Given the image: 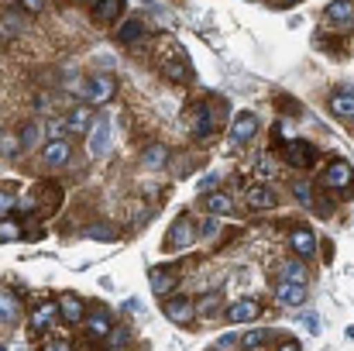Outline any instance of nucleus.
Returning <instances> with one entry per match:
<instances>
[{"mask_svg": "<svg viewBox=\"0 0 354 351\" xmlns=\"http://www.w3.org/2000/svg\"><path fill=\"white\" fill-rule=\"evenodd\" d=\"M114 93H118V80H114L111 73H97V76H90V80L83 83V90H80V97H86L93 107H97V104H111Z\"/></svg>", "mask_w": 354, "mask_h": 351, "instance_id": "obj_1", "label": "nucleus"}, {"mask_svg": "<svg viewBox=\"0 0 354 351\" xmlns=\"http://www.w3.org/2000/svg\"><path fill=\"white\" fill-rule=\"evenodd\" d=\"M286 162H289L292 169H313V165H317V145L306 141V138L286 141Z\"/></svg>", "mask_w": 354, "mask_h": 351, "instance_id": "obj_2", "label": "nucleus"}, {"mask_svg": "<svg viewBox=\"0 0 354 351\" xmlns=\"http://www.w3.org/2000/svg\"><path fill=\"white\" fill-rule=\"evenodd\" d=\"M86 138H90V141H86L90 159H104V155L111 152V117L97 114V120H93V131H90Z\"/></svg>", "mask_w": 354, "mask_h": 351, "instance_id": "obj_3", "label": "nucleus"}, {"mask_svg": "<svg viewBox=\"0 0 354 351\" xmlns=\"http://www.w3.org/2000/svg\"><path fill=\"white\" fill-rule=\"evenodd\" d=\"M320 183H324L327 190H351V186H354V169H351V162H344V159H334V162H330V165L324 169Z\"/></svg>", "mask_w": 354, "mask_h": 351, "instance_id": "obj_4", "label": "nucleus"}, {"mask_svg": "<svg viewBox=\"0 0 354 351\" xmlns=\"http://www.w3.org/2000/svg\"><path fill=\"white\" fill-rule=\"evenodd\" d=\"M196 237H200V234H196L193 217H189V214H179V217L172 221L169 234H165V244H169V248H189Z\"/></svg>", "mask_w": 354, "mask_h": 351, "instance_id": "obj_5", "label": "nucleus"}, {"mask_svg": "<svg viewBox=\"0 0 354 351\" xmlns=\"http://www.w3.org/2000/svg\"><path fill=\"white\" fill-rule=\"evenodd\" d=\"M162 310H165V317H169L172 324H179V327H186V324L196 321V303L186 300V296H169V300L162 303Z\"/></svg>", "mask_w": 354, "mask_h": 351, "instance_id": "obj_6", "label": "nucleus"}, {"mask_svg": "<svg viewBox=\"0 0 354 351\" xmlns=\"http://www.w3.org/2000/svg\"><path fill=\"white\" fill-rule=\"evenodd\" d=\"M186 120H189V134H193V138H200V141H203V138H210V134L217 131V117L210 114V107H207V104H196V107L189 111Z\"/></svg>", "mask_w": 354, "mask_h": 351, "instance_id": "obj_7", "label": "nucleus"}, {"mask_svg": "<svg viewBox=\"0 0 354 351\" xmlns=\"http://www.w3.org/2000/svg\"><path fill=\"white\" fill-rule=\"evenodd\" d=\"M224 317H227L231 324H251V321H258V317H261V303H258V300H251V296L234 300L231 307H224Z\"/></svg>", "mask_w": 354, "mask_h": 351, "instance_id": "obj_8", "label": "nucleus"}, {"mask_svg": "<svg viewBox=\"0 0 354 351\" xmlns=\"http://www.w3.org/2000/svg\"><path fill=\"white\" fill-rule=\"evenodd\" d=\"M162 73H165L172 83H189V80H193V69H189V62H186V52H183V48H176L172 55H165V59H162Z\"/></svg>", "mask_w": 354, "mask_h": 351, "instance_id": "obj_9", "label": "nucleus"}, {"mask_svg": "<svg viewBox=\"0 0 354 351\" xmlns=\"http://www.w3.org/2000/svg\"><path fill=\"white\" fill-rule=\"evenodd\" d=\"M83 324H86V334H90V338H100V341H104V338H111V331H114V317H111V310H107V307L90 310Z\"/></svg>", "mask_w": 354, "mask_h": 351, "instance_id": "obj_10", "label": "nucleus"}, {"mask_svg": "<svg viewBox=\"0 0 354 351\" xmlns=\"http://www.w3.org/2000/svg\"><path fill=\"white\" fill-rule=\"evenodd\" d=\"M62 317H59V303H41V307H35L31 310V331L35 334H45V331H52L55 324H59Z\"/></svg>", "mask_w": 354, "mask_h": 351, "instance_id": "obj_11", "label": "nucleus"}, {"mask_svg": "<svg viewBox=\"0 0 354 351\" xmlns=\"http://www.w3.org/2000/svg\"><path fill=\"white\" fill-rule=\"evenodd\" d=\"M289 248H292L299 258H313V255H317V234L310 231V228H303V224H296V228L289 231Z\"/></svg>", "mask_w": 354, "mask_h": 351, "instance_id": "obj_12", "label": "nucleus"}, {"mask_svg": "<svg viewBox=\"0 0 354 351\" xmlns=\"http://www.w3.org/2000/svg\"><path fill=\"white\" fill-rule=\"evenodd\" d=\"M93 120H97L93 107L80 104V107H73V111L66 114V131H69V134H90V131H93Z\"/></svg>", "mask_w": 354, "mask_h": 351, "instance_id": "obj_13", "label": "nucleus"}, {"mask_svg": "<svg viewBox=\"0 0 354 351\" xmlns=\"http://www.w3.org/2000/svg\"><path fill=\"white\" fill-rule=\"evenodd\" d=\"M258 134V117L251 114V111H244V114L234 117V124H231V145H248L251 138Z\"/></svg>", "mask_w": 354, "mask_h": 351, "instance_id": "obj_14", "label": "nucleus"}, {"mask_svg": "<svg viewBox=\"0 0 354 351\" xmlns=\"http://www.w3.org/2000/svg\"><path fill=\"white\" fill-rule=\"evenodd\" d=\"M327 107L334 117H344V120H354V87H341L327 97Z\"/></svg>", "mask_w": 354, "mask_h": 351, "instance_id": "obj_15", "label": "nucleus"}, {"mask_svg": "<svg viewBox=\"0 0 354 351\" xmlns=\"http://www.w3.org/2000/svg\"><path fill=\"white\" fill-rule=\"evenodd\" d=\"M148 279H151V293L165 296V293L179 282V272H176V265H151Z\"/></svg>", "mask_w": 354, "mask_h": 351, "instance_id": "obj_16", "label": "nucleus"}, {"mask_svg": "<svg viewBox=\"0 0 354 351\" xmlns=\"http://www.w3.org/2000/svg\"><path fill=\"white\" fill-rule=\"evenodd\" d=\"M306 296H310V289H306L303 282H279V286H275L279 307H303Z\"/></svg>", "mask_w": 354, "mask_h": 351, "instance_id": "obj_17", "label": "nucleus"}, {"mask_svg": "<svg viewBox=\"0 0 354 351\" xmlns=\"http://www.w3.org/2000/svg\"><path fill=\"white\" fill-rule=\"evenodd\" d=\"M69 159H73V145H69V138H66V141H48V145L41 148V162L52 165V169L66 165Z\"/></svg>", "mask_w": 354, "mask_h": 351, "instance_id": "obj_18", "label": "nucleus"}, {"mask_svg": "<svg viewBox=\"0 0 354 351\" xmlns=\"http://www.w3.org/2000/svg\"><path fill=\"white\" fill-rule=\"evenodd\" d=\"M244 204H248L251 210H272V207L279 204V197H275L272 186H251V190L244 193Z\"/></svg>", "mask_w": 354, "mask_h": 351, "instance_id": "obj_19", "label": "nucleus"}, {"mask_svg": "<svg viewBox=\"0 0 354 351\" xmlns=\"http://www.w3.org/2000/svg\"><path fill=\"white\" fill-rule=\"evenodd\" d=\"M59 317H62L66 324H83V321H86V307H83V300L73 296V293H66V296L59 300Z\"/></svg>", "mask_w": 354, "mask_h": 351, "instance_id": "obj_20", "label": "nucleus"}, {"mask_svg": "<svg viewBox=\"0 0 354 351\" xmlns=\"http://www.w3.org/2000/svg\"><path fill=\"white\" fill-rule=\"evenodd\" d=\"M145 35H148L145 17H127V21L118 28V42H124V45H134V42H141Z\"/></svg>", "mask_w": 354, "mask_h": 351, "instance_id": "obj_21", "label": "nucleus"}, {"mask_svg": "<svg viewBox=\"0 0 354 351\" xmlns=\"http://www.w3.org/2000/svg\"><path fill=\"white\" fill-rule=\"evenodd\" d=\"M203 207L210 210V217H231L234 214V200L227 197V193H207V200H203Z\"/></svg>", "mask_w": 354, "mask_h": 351, "instance_id": "obj_22", "label": "nucleus"}, {"mask_svg": "<svg viewBox=\"0 0 354 351\" xmlns=\"http://www.w3.org/2000/svg\"><path fill=\"white\" fill-rule=\"evenodd\" d=\"M221 307H224V293H221V289H210L207 296H200V300H196V317L214 321V317L221 314Z\"/></svg>", "mask_w": 354, "mask_h": 351, "instance_id": "obj_23", "label": "nucleus"}, {"mask_svg": "<svg viewBox=\"0 0 354 351\" xmlns=\"http://www.w3.org/2000/svg\"><path fill=\"white\" fill-rule=\"evenodd\" d=\"M120 14H124V0H100V3H93V21L97 24H111V21H118Z\"/></svg>", "mask_w": 354, "mask_h": 351, "instance_id": "obj_24", "label": "nucleus"}, {"mask_svg": "<svg viewBox=\"0 0 354 351\" xmlns=\"http://www.w3.org/2000/svg\"><path fill=\"white\" fill-rule=\"evenodd\" d=\"M327 17H330L334 24H351L354 21V3H341V0L327 3Z\"/></svg>", "mask_w": 354, "mask_h": 351, "instance_id": "obj_25", "label": "nucleus"}, {"mask_svg": "<svg viewBox=\"0 0 354 351\" xmlns=\"http://www.w3.org/2000/svg\"><path fill=\"white\" fill-rule=\"evenodd\" d=\"M165 159H169L165 145H151V148H145V155H141V162H145L148 169H162V165H165Z\"/></svg>", "mask_w": 354, "mask_h": 351, "instance_id": "obj_26", "label": "nucleus"}, {"mask_svg": "<svg viewBox=\"0 0 354 351\" xmlns=\"http://www.w3.org/2000/svg\"><path fill=\"white\" fill-rule=\"evenodd\" d=\"M14 321H17V300L0 289V324H14Z\"/></svg>", "mask_w": 354, "mask_h": 351, "instance_id": "obj_27", "label": "nucleus"}, {"mask_svg": "<svg viewBox=\"0 0 354 351\" xmlns=\"http://www.w3.org/2000/svg\"><path fill=\"white\" fill-rule=\"evenodd\" d=\"M17 237H21V224H17L14 217H0V244L17 241Z\"/></svg>", "mask_w": 354, "mask_h": 351, "instance_id": "obj_28", "label": "nucleus"}, {"mask_svg": "<svg viewBox=\"0 0 354 351\" xmlns=\"http://www.w3.org/2000/svg\"><path fill=\"white\" fill-rule=\"evenodd\" d=\"M282 282H303V286H306L303 265H299V262H286V265H282Z\"/></svg>", "mask_w": 354, "mask_h": 351, "instance_id": "obj_29", "label": "nucleus"}, {"mask_svg": "<svg viewBox=\"0 0 354 351\" xmlns=\"http://www.w3.org/2000/svg\"><path fill=\"white\" fill-rule=\"evenodd\" d=\"M265 341H268V331H248V334H241V351L261 348Z\"/></svg>", "mask_w": 354, "mask_h": 351, "instance_id": "obj_30", "label": "nucleus"}, {"mask_svg": "<svg viewBox=\"0 0 354 351\" xmlns=\"http://www.w3.org/2000/svg\"><path fill=\"white\" fill-rule=\"evenodd\" d=\"M214 351H241V334H221L217 341H214Z\"/></svg>", "mask_w": 354, "mask_h": 351, "instance_id": "obj_31", "label": "nucleus"}, {"mask_svg": "<svg viewBox=\"0 0 354 351\" xmlns=\"http://www.w3.org/2000/svg\"><path fill=\"white\" fill-rule=\"evenodd\" d=\"M66 117H52L48 120V141H66Z\"/></svg>", "mask_w": 354, "mask_h": 351, "instance_id": "obj_32", "label": "nucleus"}, {"mask_svg": "<svg viewBox=\"0 0 354 351\" xmlns=\"http://www.w3.org/2000/svg\"><path fill=\"white\" fill-rule=\"evenodd\" d=\"M272 169H275V165H272V155H258V159H254V176H258V179H268Z\"/></svg>", "mask_w": 354, "mask_h": 351, "instance_id": "obj_33", "label": "nucleus"}, {"mask_svg": "<svg viewBox=\"0 0 354 351\" xmlns=\"http://www.w3.org/2000/svg\"><path fill=\"white\" fill-rule=\"evenodd\" d=\"M17 145H21V138H17V134H10V131H3V134H0V155H14V152H17Z\"/></svg>", "mask_w": 354, "mask_h": 351, "instance_id": "obj_34", "label": "nucleus"}, {"mask_svg": "<svg viewBox=\"0 0 354 351\" xmlns=\"http://www.w3.org/2000/svg\"><path fill=\"white\" fill-rule=\"evenodd\" d=\"M35 141H38V124H28L21 131V148H35Z\"/></svg>", "mask_w": 354, "mask_h": 351, "instance_id": "obj_35", "label": "nucleus"}, {"mask_svg": "<svg viewBox=\"0 0 354 351\" xmlns=\"http://www.w3.org/2000/svg\"><path fill=\"white\" fill-rule=\"evenodd\" d=\"M14 207H17V197L10 190H0V214H14Z\"/></svg>", "mask_w": 354, "mask_h": 351, "instance_id": "obj_36", "label": "nucleus"}, {"mask_svg": "<svg viewBox=\"0 0 354 351\" xmlns=\"http://www.w3.org/2000/svg\"><path fill=\"white\" fill-rule=\"evenodd\" d=\"M104 228H107V224H100V228H97V224H93V228H86V237H100V241H114V237H118V231H104Z\"/></svg>", "mask_w": 354, "mask_h": 351, "instance_id": "obj_37", "label": "nucleus"}, {"mask_svg": "<svg viewBox=\"0 0 354 351\" xmlns=\"http://www.w3.org/2000/svg\"><path fill=\"white\" fill-rule=\"evenodd\" d=\"M196 234H203V237H214V234H217V217H207V221L196 228Z\"/></svg>", "mask_w": 354, "mask_h": 351, "instance_id": "obj_38", "label": "nucleus"}, {"mask_svg": "<svg viewBox=\"0 0 354 351\" xmlns=\"http://www.w3.org/2000/svg\"><path fill=\"white\" fill-rule=\"evenodd\" d=\"M41 351H73V345H69V341L52 338V341H45V345H41Z\"/></svg>", "mask_w": 354, "mask_h": 351, "instance_id": "obj_39", "label": "nucleus"}, {"mask_svg": "<svg viewBox=\"0 0 354 351\" xmlns=\"http://www.w3.org/2000/svg\"><path fill=\"white\" fill-rule=\"evenodd\" d=\"M292 193L299 197V204H310V186L306 183H292Z\"/></svg>", "mask_w": 354, "mask_h": 351, "instance_id": "obj_40", "label": "nucleus"}, {"mask_svg": "<svg viewBox=\"0 0 354 351\" xmlns=\"http://www.w3.org/2000/svg\"><path fill=\"white\" fill-rule=\"evenodd\" d=\"M217 183H221V176H207V179L200 183V190H203V193H207V190H210V193H217Z\"/></svg>", "mask_w": 354, "mask_h": 351, "instance_id": "obj_41", "label": "nucleus"}, {"mask_svg": "<svg viewBox=\"0 0 354 351\" xmlns=\"http://www.w3.org/2000/svg\"><path fill=\"white\" fill-rule=\"evenodd\" d=\"M107 341H111V345H114V348H118V345H124V341H127V334H124V331H118V327H114V331H111V338H107Z\"/></svg>", "mask_w": 354, "mask_h": 351, "instance_id": "obj_42", "label": "nucleus"}, {"mask_svg": "<svg viewBox=\"0 0 354 351\" xmlns=\"http://www.w3.org/2000/svg\"><path fill=\"white\" fill-rule=\"evenodd\" d=\"M17 7H24L28 14H38V10H41L45 3H38V0H24V3H17Z\"/></svg>", "mask_w": 354, "mask_h": 351, "instance_id": "obj_43", "label": "nucleus"}, {"mask_svg": "<svg viewBox=\"0 0 354 351\" xmlns=\"http://www.w3.org/2000/svg\"><path fill=\"white\" fill-rule=\"evenodd\" d=\"M303 324H306V327H310V331H320V321H317V317H313V314H306V317H303Z\"/></svg>", "mask_w": 354, "mask_h": 351, "instance_id": "obj_44", "label": "nucleus"}, {"mask_svg": "<svg viewBox=\"0 0 354 351\" xmlns=\"http://www.w3.org/2000/svg\"><path fill=\"white\" fill-rule=\"evenodd\" d=\"M279 351H299V345H296V341H286V345H282Z\"/></svg>", "mask_w": 354, "mask_h": 351, "instance_id": "obj_45", "label": "nucleus"}, {"mask_svg": "<svg viewBox=\"0 0 354 351\" xmlns=\"http://www.w3.org/2000/svg\"><path fill=\"white\" fill-rule=\"evenodd\" d=\"M14 351H24V348H14Z\"/></svg>", "mask_w": 354, "mask_h": 351, "instance_id": "obj_46", "label": "nucleus"}]
</instances>
